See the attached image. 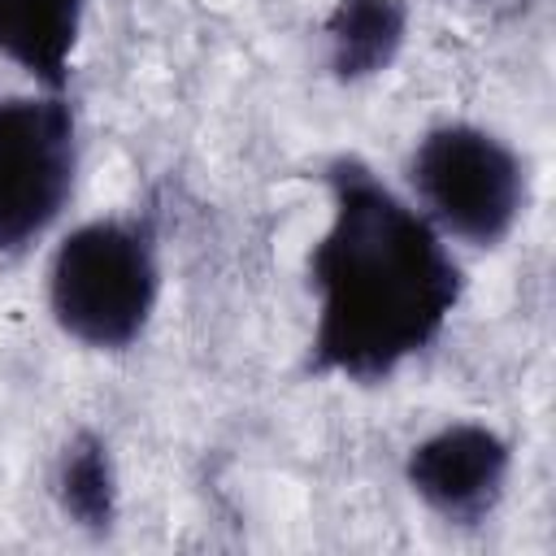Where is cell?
I'll use <instances>...</instances> for the list:
<instances>
[{
  "label": "cell",
  "instance_id": "1",
  "mask_svg": "<svg viewBox=\"0 0 556 556\" xmlns=\"http://www.w3.org/2000/svg\"><path fill=\"white\" fill-rule=\"evenodd\" d=\"M321 178L330 222L308 248L317 317L304 369L374 387L443 334L465 274L430 217L400 200L365 161L334 156Z\"/></svg>",
  "mask_w": 556,
  "mask_h": 556
},
{
  "label": "cell",
  "instance_id": "4",
  "mask_svg": "<svg viewBox=\"0 0 556 556\" xmlns=\"http://www.w3.org/2000/svg\"><path fill=\"white\" fill-rule=\"evenodd\" d=\"M78 117L65 91L0 96V256H22L74 195Z\"/></svg>",
  "mask_w": 556,
  "mask_h": 556
},
{
  "label": "cell",
  "instance_id": "3",
  "mask_svg": "<svg viewBox=\"0 0 556 556\" xmlns=\"http://www.w3.org/2000/svg\"><path fill=\"white\" fill-rule=\"evenodd\" d=\"M408 187L439 235L495 248L513 235L530 200L526 161L491 130L443 122L408 156Z\"/></svg>",
  "mask_w": 556,
  "mask_h": 556
},
{
  "label": "cell",
  "instance_id": "8",
  "mask_svg": "<svg viewBox=\"0 0 556 556\" xmlns=\"http://www.w3.org/2000/svg\"><path fill=\"white\" fill-rule=\"evenodd\" d=\"M52 495L78 530L104 539L117 526V465L109 439L96 430H74L52 469Z\"/></svg>",
  "mask_w": 556,
  "mask_h": 556
},
{
  "label": "cell",
  "instance_id": "6",
  "mask_svg": "<svg viewBox=\"0 0 556 556\" xmlns=\"http://www.w3.org/2000/svg\"><path fill=\"white\" fill-rule=\"evenodd\" d=\"M87 0H0V56L43 91H65Z\"/></svg>",
  "mask_w": 556,
  "mask_h": 556
},
{
  "label": "cell",
  "instance_id": "5",
  "mask_svg": "<svg viewBox=\"0 0 556 556\" xmlns=\"http://www.w3.org/2000/svg\"><path fill=\"white\" fill-rule=\"evenodd\" d=\"M513 452L482 421H452L408 447V491L447 526H482L508 486Z\"/></svg>",
  "mask_w": 556,
  "mask_h": 556
},
{
  "label": "cell",
  "instance_id": "2",
  "mask_svg": "<svg viewBox=\"0 0 556 556\" xmlns=\"http://www.w3.org/2000/svg\"><path fill=\"white\" fill-rule=\"evenodd\" d=\"M161 295L156 217L113 213L74 226L48 261V308L61 334L91 352H126Z\"/></svg>",
  "mask_w": 556,
  "mask_h": 556
},
{
  "label": "cell",
  "instance_id": "7",
  "mask_svg": "<svg viewBox=\"0 0 556 556\" xmlns=\"http://www.w3.org/2000/svg\"><path fill=\"white\" fill-rule=\"evenodd\" d=\"M326 65L339 83H361L382 70L404 48L408 35V0H334L321 22Z\"/></svg>",
  "mask_w": 556,
  "mask_h": 556
}]
</instances>
